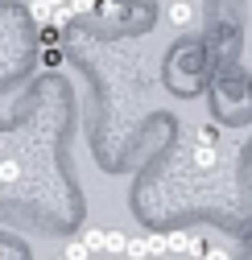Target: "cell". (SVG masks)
<instances>
[{
    "label": "cell",
    "mask_w": 252,
    "mask_h": 260,
    "mask_svg": "<svg viewBox=\"0 0 252 260\" xmlns=\"http://www.w3.org/2000/svg\"><path fill=\"white\" fill-rule=\"evenodd\" d=\"M62 260H91V252H87L83 240H71L67 248H62Z\"/></svg>",
    "instance_id": "3"
},
{
    "label": "cell",
    "mask_w": 252,
    "mask_h": 260,
    "mask_svg": "<svg viewBox=\"0 0 252 260\" xmlns=\"http://www.w3.org/2000/svg\"><path fill=\"white\" fill-rule=\"evenodd\" d=\"M96 260H108V256H96Z\"/></svg>",
    "instance_id": "6"
},
{
    "label": "cell",
    "mask_w": 252,
    "mask_h": 260,
    "mask_svg": "<svg viewBox=\"0 0 252 260\" xmlns=\"http://www.w3.org/2000/svg\"><path fill=\"white\" fill-rule=\"evenodd\" d=\"M100 240H104V227H87L83 232V244H87L91 256H100Z\"/></svg>",
    "instance_id": "4"
},
{
    "label": "cell",
    "mask_w": 252,
    "mask_h": 260,
    "mask_svg": "<svg viewBox=\"0 0 252 260\" xmlns=\"http://www.w3.org/2000/svg\"><path fill=\"white\" fill-rule=\"evenodd\" d=\"M124 244H129V236L124 232H104V240H100V256H124Z\"/></svg>",
    "instance_id": "1"
},
{
    "label": "cell",
    "mask_w": 252,
    "mask_h": 260,
    "mask_svg": "<svg viewBox=\"0 0 252 260\" xmlns=\"http://www.w3.org/2000/svg\"><path fill=\"white\" fill-rule=\"evenodd\" d=\"M54 260H62V256H54Z\"/></svg>",
    "instance_id": "7"
},
{
    "label": "cell",
    "mask_w": 252,
    "mask_h": 260,
    "mask_svg": "<svg viewBox=\"0 0 252 260\" xmlns=\"http://www.w3.org/2000/svg\"><path fill=\"white\" fill-rule=\"evenodd\" d=\"M203 260H232V252L219 248V244H207V248H203Z\"/></svg>",
    "instance_id": "5"
},
{
    "label": "cell",
    "mask_w": 252,
    "mask_h": 260,
    "mask_svg": "<svg viewBox=\"0 0 252 260\" xmlns=\"http://www.w3.org/2000/svg\"><path fill=\"white\" fill-rule=\"evenodd\" d=\"M124 256H129V260H149V240H145V236H129Z\"/></svg>",
    "instance_id": "2"
}]
</instances>
